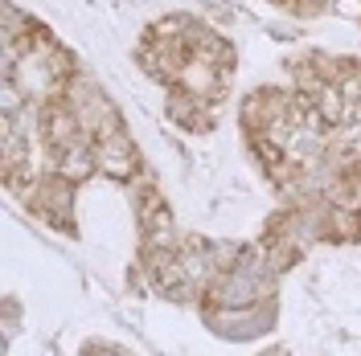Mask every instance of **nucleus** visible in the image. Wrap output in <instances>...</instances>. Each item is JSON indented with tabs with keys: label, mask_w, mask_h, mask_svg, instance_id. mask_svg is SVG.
<instances>
[{
	"label": "nucleus",
	"mask_w": 361,
	"mask_h": 356,
	"mask_svg": "<svg viewBox=\"0 0 361 356\" xmlns=\"http://www.w3.org/2000/svg\"><path fill=\"white\" fill-rule=\"evenodd\" d=\"M214 319H218L222 332H230V336H255V332L267 328L271 307H263V312H259V303H255V307H218Z\"/></svg>",
	"instance_id": "2"
},
{
	"label": "nucleus",
	"mask_w": 361,
	"mask_h": 356,
	"mask_svg": "<svg viewBox=\"0 0 361 356\" xmlns=\"http://www.w3.org/2000/svg\"><path fill=\"white\" fill-rule=\"evenodd\" d=\"M54 172L66 180V184H78V180H87L90 172H99V168H94V144H78V148L58 152V156H54Z\"/></svg>",
	"instance_id": "3"
},
{
	"label": "nucleus",
	"mask_w": 361,
	"mask_h": 356,
	"mask_svg": "<svg viewBox=\"0 0 361 356\" xmlns=\"http://www.w3.org/2000/svg\"><path fill=\"white\" fill-rule=\"evenodd\" d=\"M94 168H99V172H107V177H115V180H128L135 172V148H132V139H128L123 132L94 139Z\"/></svg>",
	"instance_id": "1"
}]
</instances>
